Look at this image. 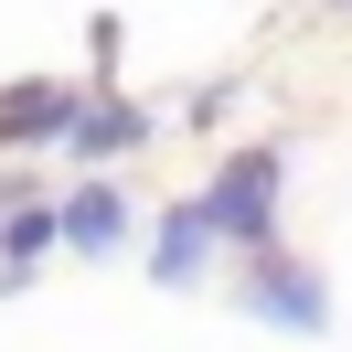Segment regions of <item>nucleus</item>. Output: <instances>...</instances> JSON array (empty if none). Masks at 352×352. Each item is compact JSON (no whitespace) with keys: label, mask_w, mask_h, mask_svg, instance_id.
I'll use <instances>...</instances> for the list:
<instances>
[{"label":"nucleus","mask_w":352,"mask_h":352,"mask_svg":"<svg viewBox=\"0 0 352 352\" xmlns=\"http://www.w3.org/2000/svg\"><path fill=\"white\" fill-rule=\"evenodd\" d=\"M278 182H288V150H235L214 182H203L214 235H224V245H256V256H278Z\"/></svg>","instance_id":"nucleus-1"},{"label":"nucleus","mask_w":352,"mask_h":352,"mask_svg":"<svg viewBox=\"0 0 352 352\" xmlns=\"http://www.w3.org/2000/svg\"><path fill=\"white\" fill-rule=\"evenodd\" d=\"M96 107V86H65V75H43V86H11L0 96V139H75Z\"/></svg>","instance_id":"nucleus-3"},{"label":"nucleus","mask_w":352,"mask_h":352,"mask_svg":"<svg viewBox=\"0 0 352 352\" xmlns=\"http://www.w3.org/2000/svg\"><path fill=\"white\" fill-rule=\"evenodd\" d=\"M118 235H129L118 182H75V192H65V245H75V256H118Z\"/></svg>","instance_id":"nucleus-6"},{"label":"nucleus","mask_w":352,"mask_h":352,"mask_svg":"<svg viewBox=\"0 0 352 352\" xmlns=\"http://www.w3.org/2000/svg\"><path fill=\"white\" fill-rule=\"evenodd\" d=\"M65 245V203H11L0 214V288H32V256Z\"/></svg>","instance_id":"nucleus-5"},{"label":"nucleus","mask_w":352,"mask_h":352,"mask_svg":"<svg viewBox=\"0 0 352 352\" xmlns=\"http://www.w3.org/2000/svg\"><path fill=\"white\" fill-rule=\"evenodd\" d=\"M235 299H245V320L299 331V342H309V331H331V278H320V267H299V256H256Z\"/></svg>","instance_id":"nucleus-2"},{"label":"nucleus","mask_w":352,"mask_h":352,"mask_svg":"<svg viewBox=\"0 0 352 352\" xmlns=\"http://www.w3.org/2000/svg\"><path fill=\"white\" fill-rule=\"evenodd\" d=\"M139 139H150V118H139L129 96H96L86 129H75V160H118V150H139Z\"/></svg>","instance_id":"nucleus-7"},{"label":"nucleus","mask_w":352,"mask_h":352,"mask_svg":"<svg viewBox=\"0 0 352 352\" xmlns=\"http://www.w3.org/2000/svg\"><path fill=\"white\" fill-rule=\"evenodd\" d=\"M214 245H224V235H214V214H203V192L171 203V214H160V245H150V278H160V288H192Z\"/></svg>","instance_id":"nucleus-4"},{"label":"nucleus","mask_w":352,"mask_h":352,"mask_svg":"<svg viewBox=\"0 0 352 352\" xmlns=\"http://www.w3.org/2000/svg\"><path fill=\"white\" fill-rule=\"evenodd\" d=\"M309 11H331V22H352V0H309Z\"/></svg>","instance_id":"nucleus-8"}]
</instances>
